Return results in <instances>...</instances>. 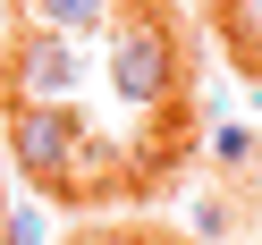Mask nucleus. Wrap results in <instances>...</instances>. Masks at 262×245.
I'll use <instances>...</instances> for the list:
<instances>
[{
	"label": "nucleus",
	"instance_id": "1",
	"mask_svg": "<svg viewBox=\"0 0 262 245\" xmlns=\"http://www.w3.org/2000/svg\"><path fill=\"white\" fill-rule=\"evenodd\" d=\"M110 85H119V102H161V93L178 85V42L161 17H119V34H110Z\"/></svg>",
	"mask_w": 262,
	"mask_h": 245
},
{
	"label": "nucleus",
	"instance_id": "2",
	"mask_svg": "<svg viewBox=\"0 0 262 245\" xmlns=\"http://www.w3.org/2000/svg\"><path fill=\"white\" fill-rule=\"evenodd\" d=\"M76 136H85V119H76L68 102H9V136L0 144H9V161H17L34 186H51Z\"/></svg>",
	"mask_w": 262,
	"mask_h": 245
},
{
	"label": "nucleus",
	"instance_id": "3",
	"mask_svg": "<svg viewBox=\"0 0 262 245\" xmlns=\"http://www.w3.org/2000/svg\"><path fill=\"white\" fill-rule=\"evenodd\" d=\"M76 76H85V51H76L68 34H26L17 51H9V102H68Z\"/></svg>",
	"mask_w": 262,
	"mask_h": 245
},
{
	"label": "nucleus",
	"instance_id": "4",
	"mask_svg": "<svg viewBox=\"0 0 262 245\" xmlns=\"http://www.w3.org/2000/svg\"><path fill=\"white\" fill-rule=\"evenodd\" d=\"M102 177H110V144H102V136L85 127V136L68 144V161H59L51 194H68V203H76V194H102Z\"/></svg>",
	"mask_w": 262,
	"mask_h": 245
},
{
	"label": "nucleus",
	"instance_id": "5",
	"mask_svg": "<svg viewBox=\"0 0 262 245\" xmlns=\"http://www.w3.org/2000/svg\"><path fill=\"white\" fill-rule=\"evenodd\" d=\"M34 26H42V34L85 42L93 26H110V0H34Z\"/></svg>",
	"mask_w": 262,
	"mask_h": 245
},
{
	"label": "nucleus",
	"instance_id": "6",
	"mask_svg": "<svg viewBox=\"0 0 262 245\" xmlns=\"http://www.w3.org/2000/svg\"><path fill=\"white\" fill-rule=\"evenodd\" d=\"M0 245H42V211H0Z\"/></svg>",
	"mask_w": 262,
	"mask_h": 245
},
{
	"label": "nucleus",
	"instance_id": "7",
	"mask_svg": "<svg viewBox=\"0 0 262 245\" xmlns=\"http://www.w3.org/2000/svg\"><path fill=\"white\" fill-rule=\"evenodd\" d=\"M85 245H144V237H85Z\"/></svg>",
	"mask_w": 262,
	"mask_h": 245
},
{
	"label": "nucleus",
	"instance_id": "8",
	"mask_svg": "<svg viewBox=\"0 0 262 245\" xmlns=\"http://www.w3.org/2000/svg\"><path fill=\"white\" fill-rule=\"evenodd\" d=\"M0 136H9V93H0Z\"/></svg>",
	"mask_w": 262,
	"mask_h": 245
},
{
	"label": "nucleus",
	"instance_id": "9",
	"mask_svg": "<svg viewBox=\"0 0 262 245\" xmlns=\"http://www.w3.org/2000/svg\"><path fill=\"white\" fill-rule=\"evenodd\" d=\"M0 17H9V0H0Z\"/></svg>",
	"mask_w": 262,
	"mask_h": 245
}]
</instances>
